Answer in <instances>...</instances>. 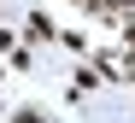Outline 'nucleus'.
Returning <instances> with one entry per match:
<instances>
[{
	"label": "nucleus",
	"instance_id": "6",
	"mask_svg": "<svg viewBox=\"0 0 135 123\" xmlns=\"http://www.w3.org/2000/svg\"><path fill=\"white\" fill-rule=\"evenodd\" d=\"M0 82H6V70H0Z\"/></svg>",
	"mask_w": 135,
	"mask_h": 123
},
{
	"label": "nucleus",
	"instance_id": "3",
	"mask_svg": "<svg viewBox=\"0 0 135 123\" xmlns=\"http://www.w3.org/2000/svg\"><path fill=\"white\" fill-rule=\"evenodd\" d=\"M12 123H47V117H41V111H30V106H24V111H18Z\"/></svg>",
	"mask_w": 135,
	"mask_h": 123
},
{
	"label": "nucleus",
	"instance_id": "4",
	"mask_svg": "<svg viewBox=\"0 0 135 123\" xmlns=\"http://www.w3.org/2000/svg\"><path fill=\"white\" fill-rule=\"evenodd\" d=\"M76 6H100V0H76Z\"/></svg>",
	"mask_w": 135,
	"mask_h": 123
},
{
	"label": "nucleus",
	"instance_id": "1",
	"mask_svg": "<svg viewBox=\"0 0 135 123\" xmlns=\"http://www.w3.org/2000/svg\"><path fill=\"white\" fill-rule=\"evenodd\" d=\"M47 35H59V29H53V18H41V12H35V18H30V41H47Z\"/></svg>",
	"mask_w": 135,
	"mask_h": 123
},
{
	"label": "nucleus",
	"instance_id": "2",
	"mask_svg": "<svg viewBox=\"0 0 135 123\" xmlns=\"http://www.w3.org/2000/svg\"><path fill=\"white\" fill-rule=\"evenodd\" d=\"M100 82H106V76H100V70H88V65L76 70V94H88V88H100Z\"/></svg>",
	"mask_w": 135,
	"mask_h": 123
},
{
	"label": "nucleus",
	"instance_id": "5",
	"mask_svg": "<svg viewBox=\"0 0 135 123\" xmlns=\"http://www.w3.org/2000/svg\"><path fill=\"white\" fill-rule=\"evenodd\" d=\"M129 53H135V29H129Z\"/></svg>",
	"mask_w": 135,
	"mask_h": 123
}]
</instances>
